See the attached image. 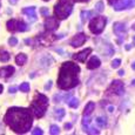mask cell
Segmentation results:
<instances>
[{"mask_svg": "<svg viewBox=\"0 0 135 135\" xmlns=\"http://www.w3.org/2000/svg\"><path fill=\"white\" fill-rule=\"evenodd\" d=\"M26 61H27V56H26L25 54H18L17 58H15V62H17V65H19V66L25 65Z\"/></svg>", "mask_w": 135, "mask_h": 135, "instance_id": "obj_17", "label": "cell"}, {"mask_svg": "<svg viewBox=\"0 0 135 135\" xmlns=\"http://www.w3.org/2000/svg\"><path fill=\"white\" fill-rule=\"evenodd\" d=\"M55 115H56V118L61 119V118H62V116H64V115H65V110H64V109H59V110H56Z\"/></svg>", "mask_w": 135, "mask_h": 135, "instance_id": "obj_28", "label": "cell"}, {"mask_svg": "<svg viewBox=\"0 0 135 135\" xmlns=\"http://www.w3.org/2000/svg\"><path fill=\"white\" fill-rule=\"evenodd\" d=\"M109 92H113L118 95H121L123 93V84L120 80H115L112 82V86L109 87Z\"/></svg>", "mask_w": 135, "mask_h": 135, "instance_id": "obj_10", "label": "cell"}, {"mask_svg": "<svg viewBox=\"0 0 135 135\" xmlns=\"http://www.w3.org/2000/svg\"><path fill=\"white\" fill-rule=\"evenodd\" d=\"M47 107H48V99L47 97H45L44 94H40V93H39L37 95V98L31 103V110L33 112L35 118H38V119L42 118L46 109H47Z\"/></svg>", "mask_w": 135, "mask_h": 135, "instance_id": "obj_3", "label": "cell"}, {"mask_svg": "<svg viewBox=\"0 0 135 135\" xmlns=\"http://www.w3.org/2000/svg\"><path fill=\"white\" fill-rule=\"evenodd\" d=\"M132 67H133V69H135V62L133 64V66H132Z\"/></svg>", "mask_w": 135, "mask_h": 135, "instance_id": "obj_38", "label": "cell"}, {"mask_svg": "<svg viewBox=\"0 0 135 135\" xmlns=\"http://www.w3.org/2000/svg\"><path fill=\"white\" fill-rule=\"evenodd\" d=\"M94 108H95L94 102H89V103H88V105L86 106V108H85L84 116H89L90 114H92V112L94 110Z\"/></svg>", "mask_w": 135, "mask_h": 135, "instance_id": "obj_16", "label": "cell"}, {"mask_svg": "<svg viewBox=\"0 0 135 135\" xmlns=\"http://www.w3.org/2000/svg\"><path fill=\"white\" fill-rule=\"evenodd\" d=\"M40 13L42 15H45V17H48L49 15V11H48L47 7H42V8H40Z\"/></svg>", "mask_w": 135, "mask_h": 135, "instance_id": "obj_26", "label": "cell"}, {"mask_svg": "<svg viewBox=\"0 0 135 135\" xmlns=\"http://www.w3.org/2000/svg\"><path fill=\"white\" fill-rule=\"evenodd\" d=\"M133 42H134V45H135V37H134V39H133Z\"/></svg>", "mask_w": 135, "mask_h": 135, "instance_id": "obj_39", "label": "cell"}, {"mask_svg": "<svg viewBox=\"0 0 135 135\" xmlns=\"http://www.w3.org/2000/svg\"><path fill=\"white\" fill-rule=\"evenodd\" d=\"M7 30L12 31V32H25L27 30V25L22 21H18V20H9L7 21Z\"/></svg>", "mask_w": 135, "mask_h": 135, "instance_id": "obj_6", "label": "cell"}, {"mask_svg": "<svg viewBox=\"0 0 135 135\" xmlns=\"http://www.w3.org/2000/svg\"><path fill=\"white\" fill-rule=\"evenodd\" d=\"M120 64H121L120 59H115V60H113V62H112V67H113V68H118V67L120 66Z\"/></svg>", "mask_w": 135, "mask_h": 135, "instance_id": "obj_25", "label": "cell"}, {"mask_svg": "<svg viewBox=\"0 0 135 135\" xmlns=\"http://www.w3.org/2000/svg\"><path fill=\"white\" fill-rule=\"evenodd\" d=\"M32 134L33 135H41V134H44V132H42V129L41 128H35L34 131L32 132Z\"/></svg>", "mask_w": 135, "mask_h": 135, "instance_id": "obj_29", "label": "cell"}, {"mask_svg": "<svg viewBox=\"0 0 135 135\" xmlns=\"http://www.w3.org/2000/svg\"><path fill=\"white\" fill-rule=\"evenodd\" d=\"M118 1H119V0H108V2H109L110 5H115Z\"/></svg>", "mask_w": 135, "mask_h": 135, "instance_id": "obj_31", "label": "cell"}, {"mask_svg": "<svg viewBox=\"0 0 135 135\" xmlns=\"http://www.w3.org/2000/svg\"><path fill=\"white\" fill-rule=\"evenodd\" d=\"M51 87H52V82L49 81V82H48V85H46V87H45V88H46V89H48V88H51Z\"/></svg>", "mask_w": 135, "mask_h": 135, "instance_id": "obj_34", "label": "cell"}, {"mask_svg": "<svg viewBox=\"0 0 135 135\" xmlns=\"http://www.w3.org/2000/svg\"><path fill=\"white\" fill-rule=\"evenodd\" d=\"M2 89H4V87H2V86H1V85H0V93H1V92H2Z\"/></svg>", "mask_w": 135, "mask_h": 135, "instance_id": "obj_37", "label": "cell"}, {"mask_svg": "<svg viewBox=\"0 0 135 135\" xmlns=\"http://www.w3.org/2000/svg\"><path fill=\"white\" fill-rule=\"evenodd\" d=\"M44 1H48V0H44Z\"/></svg>", "mask_w": 135, "mask_h": 135, "instance_id": "obj_42", "label": "cell"}, {"mask_svg": "<svg viewBox=\"0 0 135 135\" xmlns=\"http://www.w3.org/2000/svg\"><path fill=\"white\" fill-rule=\"evenodd\" d=\"M75 1H78V2H85V1H88V0H75Z\"/></svg>", "mask_w": 135, "mask_h": 135, "instance_id": "obj_36", "label": "cell"}, {"mask_svg": "<svg viewBox=\"0 0 135 135\" xmlns=\"http://www.w3.org/2000/svg\"><path fill=\"white\" fill-rule=\"evenodd\" d=\"M73 1L72 0H59V2L54 7V14L58 19H66L72 13Z\"/></svg>", "mask_w": 135, "mask_h": 135, "instance_id": "obj_4", "label": "cell"}, {"mask_svg": "<svg viewBox=\"0 0 135 135\" xmlns=\"http://www.w3.org/2000/svg\"><path fill=\"white\" fill-rule=\"evenodd\" d=\"M90 52H92V48L84 49V51L80 52V53L74 54V55H73V59H74V60L80 61V62H85V61H86V59H87V56L90 54Z\"/></svg>", "mask_w": 135, "mask_h": 135, "instance_id": "obj_12", "label": "cell"}, {"mask_svg": "<svg viewBox=\"0 0 135 135\" xmlns=\"http://www.w3.org/2000/svg\"><path fill=\"white\" fill-rule=\"evenodd\" d=\"M86 133H88V134H99L100 132L99 131H97L95 128H90V129H87V131H85Z\"/></svg>", "mask_w": 135, "mask_h": 135, "instance_id": "obj_30", "label": "cell"}, {"mask_svg": "<svg viewBox=\"0 0 135 135\" xmlns=\"http://www.w3.org/2000/svg\"><path fill=\"white\" fill-rule=\"evenodd\" d=\"M134 5H135V0H119V1L114 5V9L121 11V9H124V8L134 7Z\"/></svg>", "mask_w": 135, "mask_h": 135, "instance_id": "obj_8", "label": "cell"}, {"mask_svg": "<svg viewBox=\"0 0 135 135\" xmlns=\"http://www.w3.org/2000/svg\"><path fill=\"white\" fill-rule=\"evenodd\" d=\"M95 11L98 12H103V2L102 1H99L97 5H95Z\"/></svg>", "mask_w": 135, "mask_h": 135, "instance_id": "obj_24", "label": "cell"}, {"mask_svg": "<svg viewBox=\"0 0 135 135\" xmlns=\"http://www.w3.org/2000/svg\"><path fill=\"white\" fill-rule=\"evenodd\" d=\"M106 24H107V19L105 17H95L89 22V30L94 34H100L105 28Z\"/></svg>", "mask_w": 135, "mask_h": 135, "instance_id": "obj_5", "label": "cell"}, {"mask_svg": "<svg viewBox=\"0 0 135 135\" xmlns=\"http://www.w3.org/2000/svg\"><path fill=\"white\" fill-rule=\"evenodd\" d=\"M22 13L25 15H27L28 19L31 21H35L37 20V14H35V7H26V8L22 9Z\"/></svg>", "mask_w": 135, "mask_h": 135, "instance_id": "obj_13", "label": "cell"}, {"mask_svg": "<svg viewBox=\"0 0 135 135\" xmlns=\"http://www.w3.org/2000/svg\"><path fill=\"white\" fill-rule=\"evenodd\" d=\"M8 44H9L11 46H15V45L18 44V39H17V38H9Z\"/></svg>", "mask_w": 135, "mask_h": 135, "instance_id": "obj_27", "label": "cell"}, {"mask_svg": "<svg viewBox=\"0 0 135 135\" xmlns=\"http://www.w3.org/2000/svg\"><path fill=\"white\" fill-rule=\"evenodd\" d=\"M67 105L72 108H76L79 106V100L76 98H71L68 101H67Z\"/></svg>", "mask_w": 135, "mask_h": 135, "instance_id": "obj_18", "label": "cell"}, {"mask_svg": "<svg viewBox=\"0 0 135 135\" xmlns=\"http://www.w3.org/2000/svg\"><path fill=\"white\" fill-rule=\"evenodd\" d=\"M119 75H121V76L124 75V71H123V69H120V71H119Z\"/></svg>", "mask_w": 135, "mask_h": 135, "instance_id": "obj_35", "label": "cell"}, {"mask_svg": "<svg viewBox=\"0 0 135 135\" xmlns=\"http://www.w3.org/2000/svg\"><path fill=\"white\" fill-rule=\"evenodd\" d=\"M92 15H93V12H89V11H88V12H82L81 13V20H82V22L86 21V18L88 19V18L92 17Z\"/></svg>", "mask_w": 135, "mask_h": 135, "instance_id": "obj_20", "label": "cell"}, {"mask_svg": "<svg viewBox=\"0 0 135 135\" xmlns=\"http://www.w3.org/2000/svg\"><path fill=\"white\" fill-rule=\"evenodd\" d=\"M114 32H115V34L120 38V41H121V39H123L124 34H126L124 25L122 22H115V24H114Z\"/></svg>", "mask_w": 135, "mask_h": 135, "instance_id": "obj_11", "label": "cell"}, {"mask_svg": "<svg viewBox=\"0 0 135 135\" xmlns=\"http://www.w3.org/2000/svg\"><path fill=\"white\" fill-rule=\"evenodd\" d=\"M95 121H97V123L101 127V128L106 127V121H105V119H102V118H97V120H95Z\"/></svg>", "mask_w": 135, "mask_h": 135, "instance_id": "obj_23", "label": "cell"}, {"mask_svg": "<svg viewBox=\"0 0 135 135\" xmlns=\"http://www.w3.org/2000/svg\"><path fill=\"white\" fill-rule=\"evenodd\" d=\"M60 133V128H59L58 126H55V124H53V126L51 127V134L52 135H56Z\"/></svg>", "mask_w": 135, "mask_h": 135, "instance_id": "obj_22", "label": "cell"}, {"mask_svg": "<svg viewBox=\"0 0 135 135\" xmlns=\"http://www.w3.org/2000/svg\"><path fill=\"white\" fill-rule=\"evenodd\" d=\"M15 90H17V88H15V87H11V88H9V93H15Z\"/></svg>", "mask_w": 135, "mask_h": 135, "instance_id": "obj_33", "label": "cell"}, {"mask_svg": "<svg viewBox=\"0 0 135 135\" xmlns=\"http://www.w3.org/2000/svg\"><path fill=\"white\" fill-rule=\"evenodd\" d=\"M45 27L46 30L49 31V32H53V31H55L56 28L59 27V19L58 18H54V17H47V19H46L45 21Z\"/></svg>", "mask_w": 135, "mask_h": 135, "instance_id": "obj_7", "label": "cell"}, {"mask_svg": "<svg viewBox=\"0 0 135 135\" xmlns=\"http://www.w3.org/2000/svg\"><path fill=\"white\" fill-rule=\"evenodd\" d=\"M80 67L73 62H64L58 78V86L61 89H71L79 84L78 74Z\"/></svg>", "mask_w": 135, "mask_h": 135, "instance_id": "obj_2", "label": "cell"}, {"mask_svg": "<svg viewBox=\"0 0 135 135\" xmlns=\"http://www.w3.org/2000/svg\"><path fill=\"white\" fill-rule=\"evenodd\" d=\"M14 73V68L12 66H6V67H2L0 69V76H4V78H8Z\"/></svg>", "mask_w": 135, "mask_h": 135, "instance_id": "obj_15", "label": "cell"}, {"mask_svg": "<svg viewBox=\"0 0 135 135\" xmlns=\"http://www.w3.org/2000/svg\"><path fill=\"white\" fill-rule=\"evenodd\" d=\"M19 89L21 90V92H28L30 90V85L27 84V82H24V84H21L20 85V87H19Z\"/></svg>", "mask_w": 135, "mask_h": 135, "instance_id": "obj_21", "label": "cell"}, {"mask_svg": "<svg viewBox=\"0 0 135 135\" xmlns=\"http://www.w3.org/2000/svg\"><path fill=\"white\" fill-rule=\"evenodd\" d=\"M86 40H87L86 35H85L84 33H80V34L75 35L71 40V46H73V47H80V46H82L86 42Z\"/></svg>", "mask_w": 135, "mask_h": 135, "instance_id": "obj_9", "label": "cell"}, {"mask_svg": "<svg viewBox=\"0 0 135 135\" xmlns=\"http://www.w3.org/2000/svg\"><path fill=\"white\" fill-rule=\"evenodd\" d=\"M4 121L18 134H24L32 127L33 116L30 109L20 107H12L7 110Z\"/></svg>", "mask_w": 135, "mask_h": 135, "instance_id": "obj_1", "label": "cell"}, {"mask_svg": "<svg viewBox=\"0 0 135 135\" xmlns=\"http://www.w3.org/2000/svg\"><path fill=\"white\" fill-rule=\"evenodd\" d=\"M133 30H135V25H133Z\"/></svg>", "mask_w": 135, "mask_h": 135, "instance_id": "obj_41", "label": "cell"}, {"mask_svg": "<svg viewBox=\"0 0 135 135\" xmlns=\"http://www.w3.org/2000/svg\"><path fill=\"white\" fill-rule=\"evenodd\" d=\"M133 85H135V80H133Z\"/></svg>", "mask_w": 135, "mask_h": 135, "instance_id": "obj_40", "label": "cell"}, {"mask_svg": "<svg viewBox=\"0 0 135 135\" xmlns=\"http://www.w3.org/2000/svg\"><path fill=\"white\" fill-rule=\"evenodd\" d=\"M100 65H101L100 59L97 58V56H92V58H90V60L88 61V64H87V68H89V69H95V68H98Z\"/></svg>", "mask_w": 135, "mask_h": 135, "instance_id": "obj_14", "label": "cell"}, {"mask_svg": "<svg viewBox=\"0 0 135 135\" xmlns=\"http://www.w3.org/2000/svg\"><path fill=\"white\" fill-rule=\"evenodd\" d=\"M65 128H66V129H71L72 128V123H66V124H65Z\"/></svg>", "mask_w": 135, "mask_h": 135, "instance_id": "obj_32", "label": "cell"}, {"mask_svg": "<svg viewBox=\"0 0 135 135\" xmlns=\"http://www.w3.org/2000/svg\"><path fill=\"white\" fill-rule=\"evenodd\" d=\"M8 60H9V53H8V52H6V51L0 52V61L7 62Z\"/></svg>", "mask_w": 135, "mask_h": 135, "instance_id": "obj_19", "label": "cell"}]
</instances>
